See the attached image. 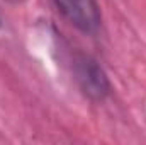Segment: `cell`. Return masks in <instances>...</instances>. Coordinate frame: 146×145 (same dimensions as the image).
<instances>
[{
  "mask_svg": "<svg viewBox=\"0 0 146 145\" xmlns=\"http://www.w3.org/2000/svg\"><path fill=\"white\" fill-rule=\"evenodd\" d=\"M53 3L73 28L83 34H95L102 26L97 0H53Z\"/></svg>",
  "mask_w": 146,
  "mask_h": 145,
  "instance_id": "obj_2",
  "label": "cell"
},
{
  "mask_svg": "<svg viewBox=\"0 0 146 145\" xmlns=\"http://www.w3.org/2000/svg\"><path fill=\"white\" fill-rule=\"evenodd\" d=\"M5 2H9V3H14V5H17V3H22L24 0H5Z\"/></svg>",
  "mask_w": 146,
  "mask_h": 145,
  "instance_id": "obj_3",
  "label": "cell"
},
{
  "mask_svg": "<svg viewBox=\"0 0 146 145\" xmlns=\"http://www.w3.org/2000/svg\"><path fill=\"white\" fill-rule=\"evenodd\" d=\"M2 24H3V19H2V14H0V28H2Z\"/></svg>",
  "mask_w": 146,
  "mask_h": 145,
  "instance_id": "obj_4",
  "label": "cell"
},
{
  "mask_svg": "<svg viewBox=\"0 0 146 145\" xmlns=\"http://www.w3.org/2000/svg\"><path fill=\"white\" fill-rule=\"evenodd\" d=\"M72 73L80 92L94 103L106 101L112 92V84L102 65L90 55L76 51L72 55Z\"/></svg>",
  "mask_w": 146,
  "mask_h": 145,
  "instance_id": "obj_1",
  "label": "cell"
}]
</instances>
